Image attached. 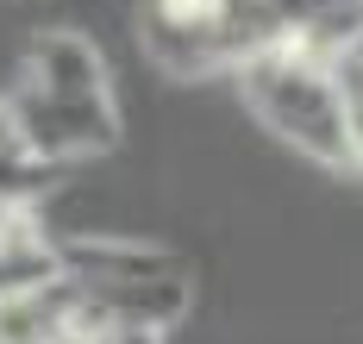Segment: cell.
<instances>
[{"label": "cell", "instance_id": "277c9868", "mask_svg": "<svg viewBox=\"0 0 363 344\" xmlns=\"http://www.w3.org/2000/svg\"><path fill=\"white\" fill-rule=\"evenodd\" d=\"M57 182V169L26 144L19 119H13V101H0V213H26L38 207V194Z\"/></svg>", "mask_w": 363, "mask_h": 344}, {"label": "cell", "instance_id": "7a4b0ae2", "mask_svg": "<svg viewBox=\"0 0 363 344\" xmlns=\"http://www.w3.org/2000/svg\"><path fill=\"white\" fill-rule=\"evenodd\" d=\"M26 88L50 101H113V81L94 38L82 32H38L26 44Z\"/></svg>", "mask_w": 363, "mask_h": 344}, {"label": "cell", "instance_id": "3957f363", "mask_svg": "<svg viewBox=\"0 0 363 344\" xmlns=\"http://www.w3.org/2000/svg\"><path fill=\"white\" fill-rule=\"evenodd\" d=\"M69 269H63V238L44 231L32 207L26 213H0V301H19L38 288H57Z\"/></svg>", "mask_w": 363, "mask_h": 344}, {"label": "cell", "instance_id": "5b68a950", "mask_svg": "<svg viewBox=\"0 0 363 344\" xmlns=\"http://www.w3.org/2000/svg\"><path fill=\"white\" fill-rule=\"evenodd\" d=\"M101 344H163V332H107Z\"/></svg>", "mask_w": 363, "mask_h": 344}, {"label": "cell", "instance_id": "6da1fadb", "mask_svg": "<svg viewBox=\"0 0 363 344\" xmlns=\"http://www.w3.org/2000/svg\"><path fill=\"white\" fill-rule=\"evenodd\" d=\"M6 101H13V119H19V132H26V144H32L50 169L113 156L119 138H125L113 101H50V94H38L26 81H19Z\"/></svg>", "mask_w": 363, "mask_h": 344}]
</instances>
